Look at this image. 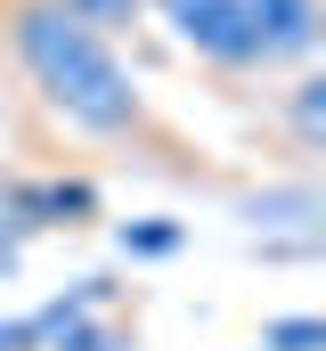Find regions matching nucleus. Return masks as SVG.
<instances>
[{
  "mask_svg": "<svg viewBox=\"0 0 326 351\" xmlns=\"http://www.w3.org/2000/svg\"><path fill=\"white\" fill-rule=\"evenodd\" d=\"M0 49L58 131H74L90 147H131V156L171 147V131L155 123L147 90L114 58V41L74 25L58 0H0Z\"/></svg>",
  "mask_w": 326,
  "mask_h": 351,
  "instance_id": "1",
  "label": "nucleus"
},
{
  "mask_svg": "<svg viewBox=\"0 0 326 351\" xmlns=\"http://www.w3.org/2000/svg\"><path fill=\"white\" fill-rule=\"evenodd\" d=\"M155 16L171 25V41H179L188 58H204L212 74H261L244 0H155Z\"/></svg>",
  "mask_w": 326,
  "mask_h": 351,
  "instance_id": "2",
  "label": "nucleus"
},
{
  "mask_svg": "<svg viewBox=\"0 0 326 351\" xmlns=\"http://www.w3.org/2000/svg\"><path fill=\"white\" fill-rule=\"evenodd\" d=\"M244 16H253L261 74H310L318 33H326V8H318V0H244Z\"/></svg>",
  "mask_w": 326,
  "mask_h": 351,
  "instance_id": "3",
  "label": "nucleus"
},
{
  "mask_svg": "<svg viewBox=\"0 0 326 351\" xmlns=\"http://www.w3.org/2000/svg\"><path fill=\"white\" fill-rule=\"evenodd\" d=\"M286 123H294V147H302V156L326 139V82L318 74H294V82H286Z\"/></svg>",
  "mask_w": 326,
  "mask_h": 351,
  "instance_id": "4",
  "label": "nucleus"
},
{
  "mask_svg": "<svg viewBox=\"0 0 326 351\" xmlns=\"http://www.w3.org/2000/svg\"><path fill=\"white\" fill-rule=\"evenodd\" d=\"M41 351H131V327L82 311V319H66V327H49V343H41Z\"/></svg>",
  "mask_w": 326,
  "mask_h": 351,
  "instance_id": "5",
  "label": "nucleus"
},
{
  "mask_svg": "<svg viewBox=\"0 0 326 351\" xmlns=\"http://www.w3.org/2000/svg\"><path fill=\"white\" fill-rule=\"evenodd\" d=\"M58 8H66L74 25H90L98 41H114V33H131V25H139V8H147V0H58Z\"/></svg>",
  "mask_w": 326,
  "mask_h": 351,
  "instance_id": "6",
  "label": "nucleus"
},
{
  "mask_svg": "<svg viewBox=\"0 0 326 351\" xmlns=\"http://www.w3.org/2000/svg\"><path fill=\"white\" fill-rule=\"evenodd\" d=\"M253 351H326V319H310V311H294V319H269V327L253 335Z\"/></svg>",
  "mask_w": 326,
  "mask_h": 351,
  "instance_id": "7",
  "label": "nucleus"
},
{
  "mask_svg": "<svg viewBox=\"0 0 326 351\" xmlns=\"http://www.w3.org/2000/svg\"><path fill=\"white\" fill-rule=\"evenodd\" d=\"M179 245H188L179 221H123V254H139V262H163V254H179Z\"/></svg>",
  "mask_w": 326,
  "mask_h": 351,
  "instance_id": "8",
  "label": "nucleus"
}]
</instances>
